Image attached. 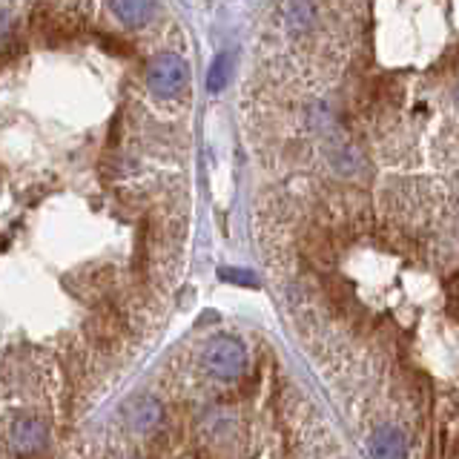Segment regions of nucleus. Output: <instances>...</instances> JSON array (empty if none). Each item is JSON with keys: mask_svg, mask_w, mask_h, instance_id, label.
Returning a JSON list of instances; mask_svg holds the SVG:
<instances>
[{"mask_svg": "<svg viewBox=\"0 0 459 459\" xmlns=\"http://www.w3.org/2000/svg\"><path fill=\"white\" fill-rule=\"evenodd\" d=\"M112 12L124 23L141 26V23H147L155 15V6L152 4H141V0H118V4H112Z\"/></svg>", "mask_w": 459, "mask_h": 459, "instance_id": "7", "label": "nucleus"}, {"mask_svg": "<svg viewBox=\"0 0 459 459\" xmlns=\"http://www.w3.org/2000/svg\"><path fill=\"white\" fill-rule=\"evenodd\" d=\"M9 445L20 456L37 454L46 445V425L35 416H18L9 430Z\"/></svg>", "mask_w": 459, "mask_h": 459, "instance_id": "3", "label": "nucleus"}, {"mask_svg": "<svg viewBox=\"0 0 459 459\" xmlns=\"http://www.w3.org/2000/svg\"><path fill=\"white\" fill-rule=\"evenodd\" d=\"M161 416H164L161 402L152 397H135L127 405V422L135 430H152L161 422Z\"/></svg>", "mask_w": 459, "mask_h": 459, "instance_id": "6", "label": "nucleus"}, {"mask_svg": "<svg viewBox=\"0 0 459 459\" xmlns=\"http://www.w3.org/2000/svg\"><path fill=\"white\" fill-rule=\"evenodd\" d=\"M121 333H124L121 313H118L115 307H110V305H101L95 310V316H92V322H89V336L95 339V345L112 348V345H118Z\"/></svg>", "mask_w": 459, "mask_h": 459, "instance_id": "4", "label": "nucleus"}, {"mask_svg": "<svg viewBox=\"0 0 459 459\" xmlns=\"http://www.w3.org/2000/svg\"><path fill=\"white\" fill-rule=\"evenodd\" d=\"M230 78V55H218L213 61V67H209V75H207V89L209 92H221Z\"/></svg>", "mask_w": 459, "mask_h": 459, "instance_id": "8", "label": "nucleus"}, {"mask_svg": "<svg viewBox=\"0 0 459 459\" xmlns=\"http://www.w3.org/2000/svg\"><path fill=\"white\" fill-rule=\"evenodd\" d=\"M371 456L373 459H405L408 456V445L397 428H376L371 437Z\"/></svg>", "mask_w": 459, "mask_h": 459, "instance_id": "5", "label": "nucleus"}, {"mask_svg": "<svg viewBox=\"0 0 459 459\" xmlns=\"http://www.w3.org/2000/svg\"><path fill=\"white\" fill-rule=\"evenodd\" d=\"M190 84V67L187 61L173 55V52H164V55H155L150 61L147 70V86L152 95L159 98H176L178 92H184Z\"/></svg>", "mask_w": 459, "mask_h": 459, "instance_id": "1", "label": "nucleus"}, {"mask_svg": "<svg viewBox=\"0 0 459 459\" xmlns=\"http://www.w3.org/2000/svg\"><path fill=\"white\" fill-rule=\"evenodd\" d=\"M456 101H459V89H456Z\"/></svg>", "mask_w": 459, "mask_h": 459, "instance_id": "11", "label": "nucleus"}, {"mask_svg": "<svg viewBox=\"0 0 459 459\" xmlns=\"http://www.w3.org/2000/svg\"><path fill=\"white\" fill-rule=\"evenodd\" d=\"M204 367H207L209 376L225 379V382H230V379H239L244 373V367H247L244 345L233 336L213 339V342H209L207 350H204Z\"/></svg>", "mask_w": 459, "mask_h": 459, "instance_id": "2", "label": "nucleus"}, {"mask_svg": "<svg viewBox=\"0 0 459 459\" xmlns=\"http://www.w3.org/2000/svg\"><path fill=\"white\" fill-rule=\"evenodd\" d=\"M221 279L239 282V284H247V287H258V282L253 279V273H244V270H221Z\"/></svg>", "mask_w": 459, "mask_h": 459, "instance_id": "10", "label": "nucleus"}, {"mask_svg": "<svg viewBox=\"0 0 459 459\" xmlns=\"http://www.w3.org/2000/svg\"><path fill=\"white\" fill-rule=\"evenodd\" d=\"M287 20H291L293 29H307V26L313 23V18H316V9H313L310 4H293L287 6Z\"/></svg>", "mask_w": 459, "mask_h": 459, "instance_id": "9", "label": "nucleus"}]
</instances>
